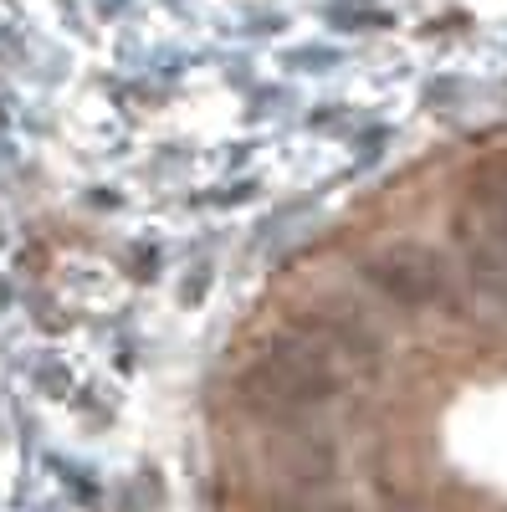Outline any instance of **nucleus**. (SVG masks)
<instances>
[{
  "label": "nucleus",
  "instance_id": "obj_1",
  "mask_svg": "<svg viewBox=\"0 0 507 512\" xmlns=\"http://www.w3.org/2000/svg\"><path fill=\"white\" fill-rule=\"evenodd\" d=\"M236 390L262 415H308L344 390V374H338L333 354L313 344H267L257 359L241 364Z\"/></svg>",
  "mask_w": 507,
  "mask_h": 512
},
{
  "label": "nucleus",
  "instance_id": "obj_2",
  "mask_svg": "<svg viewBox=\"0 0 507 512\" xmlns=\"http://www.w3.org/2000/svg\"><path fill=\"white\" fill-rule=\"evenodd\" d=\"M364 282L405 313L451 308V272L446 256L426 241H385L364 256Z\"/></svg>",
  "mask_w": 507,
  "mask_h": 512
}]
</instances>
